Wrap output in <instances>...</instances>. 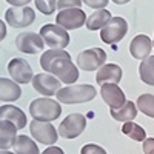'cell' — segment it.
I'll return each mask as SVG.
<instances>
[{"label": "cell", "instance_id": "cell-1", "mask_svg": "<svg viewBox=\"0 0 154 154\" xmlns=\"http://www.w3.org/2000/svg\"><path fill=\"white\" fill-rule=\"evenodd\" d=\"M43 71L53 74L62 83H75L79 79L77 66L71 62V56L65 49H48L40 57Z\"/></svg>", "mask_w": 154, "mask_h": 154}, {"label": "cell", "instance_id": "cell-2", "mask_svg": "<svg viewBox=\"0 0 154 154\" xmlns=\"http://www.w3.org/2000/svg\"><path fill=\"white\" fill-rule=\"evenodd\" d=\"M57 102L60 103H85L96 97V88L93 85H69L65 88H60L56 94Z\"/></svg>", "mask_w": 154, "mask_h": 154}, {"label": "cell", "instance_id": "cell-3", "mask_svg": "<svg viewBox=\"0 0 154 154\" xmlns=\"http://www.w3.org/2000/svg\"><path fill=\"white\" fill-rule=\"evenodd\" d=\"M29 112L34 120L53 122L59 119V116L62 114V106L57 100H53L49 97H40L31 102Z\"/></svg>", "mask_w": 154, "mask_h": 154}, {"label": "cell", "instance_id": "cell-4", "mask_svg": "<svg viewBox=\"0 0 154 154\" xmlns=\"http://www.w3.org/2000/svg\"><path fill=\"white\" fill-rule=\"evenodd\" d=\"M40 35L51 49H63L69 45V34L59 25H45L40 29Z\"/></svg>", "mask_w": 154, "mask_h": 154}, {"label": "cell", "instance_id": "cell-5", "mask_svg": "<svg viewBox=\"0 0 154 154\" xmlns=\"http://www.w3.org/2000/svg\"><path fill=\"white\" fill-rule=\"evenodd\" d=\"M86 128V119L83 114L74 112L65 117L59 125V136L63 139H75L79 137Z\"/></svg>", "mask_w": 154, "mask_h": 154}, {"label": "cell", "instance_id": "cell-6", "mask_svg": "<svg viewBox=\"0 0 154 154\" xmlns=\"http://www.w3.org/2000/svg\"><path fill=\"white\" fill-rule=\"evenodd\" d=\"M106 60V53L102 48L85 49L77 56V66L83 71H96L103 66Z\"/></svg>", "mask_w": 154, "mask_h": 154}, {"label": "cell", "instance_id": "cell-7", "mask_svg": "<svg viewBox=\"0 0 154 154\" xmlns=\"http://www.w3.org/2000/svg\"><path fill=\"white\" fill-rule=\"evenodd\" d=\"M128 31V23L122 17H112L100 31V38L105 43H117L125 37Z\"/></svg>", "mask_w": 154, "mask_h": 154}, {"label": "cell", "instance_id": "cell-8", "mask_svg": "<svg viewBox=\"0 0 154 154\" xmlns=\"http://www.w3.org/2000/svg\"><path fill=\"white\" fill-rule=\"evenodd\" d=\"M56 22L63 29H77L83 26V23H86V16L80 8L62 9L56 17Z\"/></svg>", "mask_w": 154, "mask_h": 154}, {"label": "cell", "instance_id": "cell-9", "mask_svg": "<svg viewBox=\"0 0 154 154\" xmlns=\"http://www.w3.org/2000/svg\"><path fill=\"white\" fill-rule=\"evenodd\" d=\"M35 14H34V9L29 6H25V8H16L12 6L5 12V20L9 23V26L12 28H25V26H29V25L34 22Z\"/></svg>", "mask_w": 154, "mask_h": 154}, {"label": "cell", "instance_id": "cell-10", "mask_svg": "<svg viewBox=\"0 0 154 154\" xmlns=\"http://www.w3.org/2000/svg\"><path fill=\"white\" fill-rule=\"evenodd\" d=\"M29 130L32 137L38 143L43 145H54L57 142V131L53 126L51 122H40V120H32L29 125Z\"/></svg>", "mask_w": 154, "mask_h": 154}, {"label": "cell", "instance_id": "cell-11", "mask_svg": "<svg viewBox=\"0 0 154 154\" xmlns=\"http://www.w3.org/2000/svg\"><path fill=\"white\" fill-rule=\"evenodd\" d=\"M60 80L57 77H54L53 74H48V72H40L34 75L32 79V86L37 93H40L42 96H56L60 89Z\"/></svg>", "mask_w": 154, "mask_h": 154}, {"label": "cell", "instance_id": "cell-12", "mask_svg": "<svg viewBox=\"0 0 154 154\" xmlns=\"http://www.w3.org/2000/svg\"><path fill=\"white\" fill-rule=\"evenodd\" d=\"M8 72L12 77V80L16 83H29L34 77H32V68L29 66V63L25 59H12L8 63Z\"/></svg>", "mask_w": 154, "mask_h": 154}, {"label": "cell", "instance_id": "cell-13", "mask_svg": "<svg viewBox=\"0 0 154 154\" xmlns=\"http://www.w3.org/2000/svg\"><path fill=\"white\" fill-rule=\"evenodd\" d=\"M43 38L40 34H35V32H23L19 34L16 38V46L17 49H20L22 53H26V54H35L38 51L43 49Z\"/></svg>", "mask_w": 154, "mask_h": 154}, {"label": "cell", "instance_id": "cell-14", "mask_svg": "<svg viewBox=\"0 0 154 154\" xmlns=\"http://www.w3.org/2000/svg\"><path fill=\"white\" fill-rule=\"evenodd\" d=\"M100 96H102L103 102L111 109H117V108H120V106H123L126 103L125 93L120 89V86L116 85V83H105V85H102Z\"/></svg>", "mask_w": 154, "mask_h": 154}, {"label": "cell", "instance_id": "cell-15", "mask_svg": "<svg viewBox=\"0 0 154 154\" xmlns=\"http://www.w3.org/2000/svg\"><path fill=\"white\" fill-rule=\"evenodd\" d=\"M151 49H152V42H151V38L145 34L136 35L130 43V53L134 59H140V60L148 59Z\"/></svg>", "mask_w": 154, "mask_h": 154}, {"label": "cell", "instance_id": "cell-16", "mask_svg": "<svg viewBox=\"0 0 154 154\" xmlns=\"http://www.w3.org/2000/svg\"><path fill=\"white\" fill-rule=\"evenodd\" d=\"M0 120L11 122L17 130H22L26 125V116L20 108L14 105H3L0 106Z\"/></svg>", "mask_w": 154, "mask_h": 154}, {"label": "cell", "instance_id": "cell-17", "mask_svg": "<svg viewBox=\"0 0 154 154\" xmlns=\"http://www.w3.org/2000/svg\"><path fill=\"white\" fill-rule=\"evenodd\" d=\"M122 79V68L116 63H108V65H103L96 75V82L100 85L105 83H116L117 85Z\"/></svg>", "mask_w": 154, "mask_h": 154}, {"label": "cell", "instance_id": "cell-18", "mask_svg": "<svg viewBox=\"0 0 154 154\" xmlns=\"http://www.w3.org/2000/svg\"><path fill=\"white\" fill-rule=\"evenodd\" d=\"M22 96V89L19 83L12 82L5 77H0V100L3 102H16Z\"/></svg>", "mask_w": 154, "mask_h": 154}, {"label": "cell", "instance_id": "cell-19", "mask_svg": "<svg viewBox=\"0 0 154 154\" xmlns=\"http://www.w3.org/2000/svg\"><path fill=\"white\" fill-rule=\"evenodd\" d=\"M16 131H17V128L11 122L0 120V149L8 151L9 148H12V145H14L16 139H17Z\"/></svg>", "mask_w": 154, "mask_h": 154}, {"label": "cell", "instance_id": "cell-20", "mask_svg": "<svg viewBox=\"0 0 154 154\" xmlns=\"http://www.w3.org/2000/svg\"><path fill=\"white\" fill-rule=\"evenodd\" d=\"M137 116V106L131 100H126V103L117 109H111V117L117 122H131Z\"/></svg>", "mask_w": 154, "mask_h": 154}, {"label": "cell", "instance_id": "cell-21", "mask_svg": "<svg viewBox=\"0 0 154 154\" xmlns=\"http://www.w3.org/2000/svg\"><path fill=\"white\" fill-rule=\"evenodd\" d=\"M111 19H112L111 12L108 9H97L96 12H93V14L86 19L85 25L89 31H96V29H102Z\"/></svg>", "mask_w": 154, "mask_h": 154}, {"label": "cell", "instance_id": "cell-22", "mask_svg": "<svg viewBox=\"0 0 154 154\" xmlns=\"http://www.w3.org/2000/svg\"><path fill=\"white\" fill-rule=\"evenodd\" d=\"M16 154H40L35 142L28 136H17L14 145H12Z\"/></svg>", "mask_w": 154, "mask_h": 154}, {"label": "cell", "instance_id": "cell-23", "mask_svg": "<svg viewBox=\"0 0 154 154\" xmlns=\"http://www.w3.org/2000/svg\"><path fill=\"white\" fill-rule=\"evenodd\" d=\"M139 75H140V79H142V82L154 86V56H149L148 59L140 62Z\"/></svg>", "mask_w": 154, "mask_h": 154}, {"label": "cell", "instance_id": "cell-24", "mask_svg": "<svg viewBox=\"0 0 154 154\" xmlns=\"http://www.w3.org/2000/svg\"><path fill=\"white\" fill-rule=\"evenodd\" d=\"M122 133L126 134L128 137H131L133 140H136V142H143V140L146 139L145 130L140 125L134 123V122H126L122 128Z\"/></svg>", "mask_w": 154, "mask_h": 154}, {"label": "cell", "instance_id": "cell-25", "mask_svg": "<svg viewBox=\"0 0 154 154\" xmlns=\"http://www.w3.org/2000/svg\"><path fill=\"white\" fill-rule=\"evenodd\" d=\"M137 109H140L145 116L154 119V96L152 94H142L139 96L137 102H136Z\"/></svg>", "mask_w": 154, "mask_h": 154}, {"label": "cell", "instance_id": "cell-26", "mask_svg": "<svg viewBox=\"0 0 154 154\" xmlns=\"http://www.w3.org/2000/svg\"><path fill=\"white\" fill-rule=\"evenodd\" d=\"M34 2H35L37 9L40 11L42 14H46V16L53 14L56 6H57V0H34Z\"/></svg>", "mask_w": 154, "mask_h": 154}, {"label": "cell", "instance_id": "cell-27", "mask_svg": "<svg viewBox=\"0 0 154 154\" xmlns=\"http://www.w3.org/2000/svg\"><path fill=\"white\" fill-rule=\"evenodd\" d=\"M80 154H106V151L96 143H88L80 149Z\"/></svg>", "mask_w": 154, "mask_h": 154}, {"label": "cell", "instance_id": "cell-28", "mask_svg": "<svg viewBox=\"0 0 154 154\" xmlns=\"http://www.w3.org/2000/svg\"><path fill=\"white\" fill-rule=\"evenodd\" d=\"M82 0H59V9H69V8H80Z\"/></svg>", "mask_w": 154, "mask_h": 154}, {"label": "cell", "instance_id": "cell-29", "mask_svg": "<svg viewBox=\"0 0 154 154\" xmlns=\"http://www.w3.org/2000/svg\"><path fill=\"white\" fill-rule=\"evenodd\" d=\"M83 3L94 9H103L108 5V0H83Z\"/></svg>", "mask_w": 154, "mask_h": 154}, {"label": "cell", "instance_id": "cell-30", "mask_svg": "<svg viewBox=\"0 0 154 154\" xmlns=\"http://www.w3.org/2000/svg\"><path fill=\"white\" fill-rule=\"evenodd\" d=\"M143 152L145 154H154V137H148L143 140Z\"/></svg>", "mask_w": 154, "mask_h": 154}, {"label": "cell", "instance_id": "cell-31", "mask_svg": "<svg viewBox=\"0 0 154 154\" xmlns=\"http://www.w3.org/2000/svg\"><path fill=\"white\" fill-rule=\"evenodd\" d=\"M42 154H65V152H63V149L59 148V146H48Z\"/></svg>", "mask_w": 154, "mask_h": 154}, {"label": "cell", "instance_id": "cell-32", "mask_svg": "<svg viewBox=\"0 0 154 154\" xmlns=\"http://www.w3.org/2000/svg\"><path fill=\"white\" fill-rule=\"evenodd\" d=\"M6 2L9 3V5H12V6H22V5H28L31 0H6Z\"/></svg>", "mask_w": 154, "mask_h": 154}, {"label": "cell", "instance_id": "cell-33", "mask_svg": "<svg viewBox=\"0 0 154 154\" xmlns=\"http://www.w3.org/2000/svg\"><path fill=\"white\" fill-rule=\"evenodd\" d=\"M5 37H6V25H5V22L0 20V42H2Z\"/></svg>", "mask_w": 154, "mask_h": 154}, {"label": "cell", "instance_id": "cell-34", "mask_svg": "<svg viewBox=\"0 0 154 154\" xmlns=\"http://www.w3.org/2000/svg\"><path fill=\"white\" fill-rule=\"evenodd\" d=\"M111 2L117 3V5H123V3H128V2H130V0H111Z\"/></svg>", "mask_w": 154, "mask_h": 154}, {"label": "cell", "instance_id": "cell-35", "mask_svg": "<svg viewBox=\"0 0 154 154\" xmlns=\"http://www.w3.org/2000/svg\"><path fill=\"white\" fill-rule=\"evenodd\" d=\"M0 154H16V152H11V151H3V149H0Z\"/></svg>", "mask_w": 154, "mask_h": 154}, {"label": "cell", "instance_id": "cell-36", "mask_svg": "<svg viewBox=\"0 0 154 154\" xmlns=\"http://www.w3.org/2000/svg\"><path fill=\"white\" fill-rule=\"evenodd\" d=\"M152 48H154V42H152Z\"/></svg>", "mask_w": 154, "mask_h": 154}]
</instances>
